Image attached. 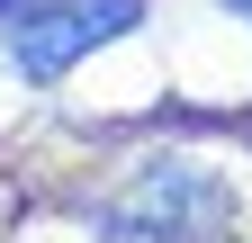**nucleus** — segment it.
Returning a JSON list of instances; mask_svg holds the SVG:
<instances>
[{"instance_id": "1", "label": "nucleus", "mask_w": 252, "mask_h": 243, "mask_svg": "<svg viewBox=\"0 0 252 243\" xmlns=\"http://www.w3.org/2000/svg\"><path fill=\"white\" fill-rule=\"evenodd\" d=\"M126 27H144V0H18L0 9V54L27 81H63L81 54H99Z\"/></svg>"}, {"instance_id": "2", "label": "nucleus", "mask_w": 252, "mask_h": 243, "mask_svg": "<svg viewBox=\"0 0 252 243\" xmlns=\"http://www.w3.org/2000/svg\"><path fill=\"white\" fill-rule=\"evenodd\" d=\"M216 207H225V189H216L207 171H189V162H153L135 180V198L108 207V225L117 234H144V243H180L189 225H207Z\"/></svg>"}, {"instance_id": "3", "label": "nucleus", "mask_w": 252, "mask_h": 243, "mask_svg": "<svg viewBox=\"0 0 252 243\" xmlns=\"http://www.w3.org/2000/svg\"><path fill=\"white\" fill-rule=\"evenodd\" d=\"M225 9H234V18H252V0H225Z\"/></svg>"}, {"instance_id": "4", "label": "nucleus", "mask_w": 252, "mask_h": 243, "mask_svg": "<svg viewBox=\"0 0 252 243\" xmlns=\"http://www.w3.org/2000/svg\"><path fill=\"white\" fill-rule=\"evenodd\" d=\"M0 9H18V0H0Z\"/></svg>"}]
</instances>
